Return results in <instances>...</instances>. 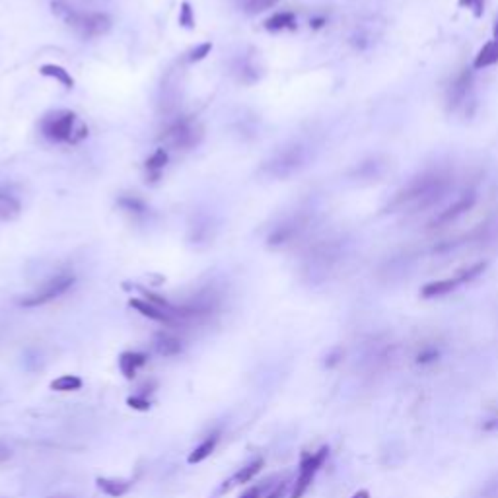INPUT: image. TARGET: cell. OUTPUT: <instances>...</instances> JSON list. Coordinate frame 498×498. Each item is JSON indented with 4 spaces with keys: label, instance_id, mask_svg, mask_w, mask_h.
Segmentation results:
<instances>
[{
    "label": "cell",
    "instance_id": "cell-1",
    "mask_svg": "<svg viewBox=\"0 0 498 498\" xmlns=\"http://www.w3.org/2000/svg\"><path fill=\"white\" fill-rule=\"evenodd\" d=\"M454 183V176L448 169H429L417 177H413L401 187L390 203L383 206V213H420L430 206L438 205Z\"/></svg>",
    "mask_w": 498,
    "mask_h": 498
},
{
    "label": "cell",
    "instance_id": "cell-2",
    "mask_svg": "<svg viewBox=\"0 0 498 498\" xmlns=\"http://www.w3.org/2000/svg\"><path fill=\"white\" fill-rule=\"evenodd\" d=\"M308 162V148L304 144H288L276 150L269 160H265L261 172L267 177L274 179H286L300 172Z\"/></svg>",
    "mask_w": 498,
    "mask_h": 498
},
{
    "label": "cell",
    "instance_id": "cell-3",
    "mask_svg": "<svg viewBox=\"0 0 498 498\" xmlns=\"http://www.w3.org/2000/svg\"><path fill=\"white\" fill-rule=\"evenodd\" d=\"M76 284V274L72 271H60V273L53 274L45 283L38 286L33 292L26 294L20 300V306L24 308H38V306H45V304L59 300L60 296L69 292L70 288Z\"/></svg>",
    "mask_w": 498,
    "mask_h": 498
},
{
    "label": "cell",
    "instance_id": "cell-4",
    "mask_svg": "<svg viewBox=\"0 0 498 498\" xmlns=\"http://www.w3.org/2000/svg\"><path fill=\"white\" fill-rule=\"evenodd\" d=\"M65 22L84 40L101 38L111 30V18L103 12H74L65 8Z\"/></svg>",
    "mask_w": 498,
    "mask_h": 498
},
{
    "label": "cell",
    "instance_id": "cell-5",
    "mask_svg": "<svg viewBox=\"0 0 498 498\" xmlns=\"http://www.w3.org/2000/svg\"><path fill=\"white\" fill-rule=\"evenodd\" d=\"M41 135L51 142H74L76 133V115L69 109L51 111L41 119Z\"/></svg>",
    "mask_w": 498,
    "mask_h": 498
},
{
    "label": "cell",
    "instance_id": "cell-6",
    "mask_svg": "<svg viewBox=\"0 0 498 498\" xmlns=\"http://www.w3.org/2000/svg\"><path fill=\"white\" fill-rule=\"evenodd\" d=\"M201 138H203V128L191 119H179L176 123H172L162 135V140L177 150L195 148L201 142Z\"/></svg>",
    "mask_w": 498,
    "mask_h": 498
},
{
    "label": "cell",
    "instance_id": "cell-7",
    "mask_svg": "<svg viewBox=\"0 0 498 498\" xmlns=\"http://www.w3.org/2000/svg\"><path fill=\"white\" fill-rule=\"evenodd\" d=\"M308 228H310V216L308 215L288 216V218H284L283 222H279L269 232L267 245L276 249V247H284V245L292 244L294 240H298Z\"/></svg>",
    "mask_w": 498,
    "mask_h": 498
},
{
    "label": "cell",
    "instance_id": "cell-8",
    "mask_svg": "<svg viewBox=\"0 0 498 498\" xmlns=\"http://www.w3.org/2000/svg\"><path fill=\"white\" fill-rule=\"evenodd\" d=\"M327 454H329V449L325 446L317 451H313V454H304L302 461H300V473H298V479L294 483L292 497L290 498H302L306 495V490L312 485L315 473L322 469L323 461L327 459Z\"/></svg>",
    "mask_w": 498,
    "mask_h": 498
},
{
    "label": "cell",
    "instance_id": "cell-9",
    "mask_svg": "<svg viewBox=\"0 0 498 498\" xmlns=\"http://www.w3.org/2000/svg\"><path fill=\"white\" fill-rule=\"evenodd\" d=\"M475 201H477V195H475L473 189H469L465 193H461L451 205H448L446 208H442L438 215L430 220L429 228L430 230H436V228H444V226H449L451 222H456L459 216H463L465 213H469V210L473 208Z\"/></svg>",
    "mask_w": 498,
    "mask_h": 498
},
{
    "label": "cell",
    "instance_id": "cell-10",
    "mask_svg": "<svg viewBox=\"0 0 498 498\" xmlns=\"http://www.w3.org/2000/svg\"><path fill=\"white\" fill-rule=\"evenodd\" d=\"M469 90H471V72L463 70L461 74H458V78L451 82V86L448 90V106L451 109H456L461 106L465 98H467Z\"/></svg>",
    "mask_w": 498,
    "mask_h": 498
},
{
    "label": "cell",
    "instance_id": "cell-11",
    "mask_svg": "<svg viewBox=\"0 0 498 498\" xmlns=\"http://www.w3.org/2000/svg\"><path fill=\"white\" fill-rule=\"evenodd\" d=\"M128 304H131V308H135L140 315H144V317L152 319V322L166 323V325H174V323H176V319H174L169 313L164 312L162 308H158V306H154L152 302H148V300L133 298Z\"/></svg>",
    "mask_w": 498,
    "mask_h": 498
},
{
    "label": "cell",
    "instance_id": "cell-12",
    "mask_svg": "<svg viewBox=\"0 0 498 498\" xmlns=\"http://www.w3.org/2000/svg\"><path fill=\"white\" fill-rule=\"evenodd\" d=\"M495 65H498V20L497 24H495V35H492V40L481 47L477 57L473 60V67H475V69H487V67H495Z\"/></svg>",
    "mask_w": 498,
    "mask_h": 498
},
{
    "label": "cell",
    "instance_id": "cell-13",
    "mask_svg": "<svg viewBox=\"0 0 498 498\" xmlns=\"http://www.w3.org/2000/svg\"><path fill=\"white\" fill-rule=\"evenodd\" d=\"M147 362H148V356L144 352L127 351L119 356V370H121V374H123L127 380H133V378L137 376L138 368H142Z\"/></svg>",
    "mask_w": 498,
    "mask_h": 498
},
{
    "label": "cell",
    "instance_id": "cell-14",
    "mask_svg": "<svg viewBox=\"0 0 498 498\" xmlns=\"http://www.w3.org/2000/svg\"><path fill=\"white\" fill-rule=\"evenodd\" d=\"M459 284H463V283L459 281L458 274H456L454 279H442V281H434V283H429L422 286L420 296H422V298H440V296H446V294L454 292Z\"/></svg>",
    "mask_w": 498,
    "mask_h": 498
},
{
    "label": "cell",
    "instance_id": "cell-15",
    "mask_svg": "<svg viewBox=\"0 0 498 498\" xmlns=\"http://www.w3.org/2000/svg\"><path fill=\"white\" fill-rule=\"evenodd\" d=\"M22 213V203L18 197L12 195L10 191L0 189V222H10L16 220Z\"/></svg>",
    "mask_w": 498,
    "mask_h": 498
},
{
    "label": "cell",
    "instance_id": "cell-16",
    "mask_svg": "<svg viewBox=\"0 0 498 498\" xmlns=\"http://www.w3.org/2000/svg\"><path fill=\"white\" fill-rule=\"evenodd\" d=\"M98 488L101 492H106L108 497L119 498L125 497L128 490L133 488L131 481H121V479H108V477H98Z\"/></svg>",
    "mask_w": 498,
    "mask_h": 498
},
{
    "label": "cell",
    "instance_id": "cell-17",
    "mask_svg": "<svg viewBox=\"0 0 498 498\" xmlns=\"http://www.w3.org/2000/svg\"><path fill=\"white\" fill-rule=\"evenodd\" d=\"M154 347H156L158 354H162V356H177L183 349L181 341L172 333H158Z\"/></svg>",
    "mask_w": 498,
    "mask_h": 498
},
{
    "label": "cell",
    "instance_id": "cell-18",
    "mask_svg": "<svg viewBox=\"0 0 498 498\" xmlns=\"http://www.w3.org/2000/svg\"><path fill=\"white\" fill-rule=\"evenodd\" d=\"M261 469H263V458L254 459L251 463H247L245 467L240 469L234 477L228 481V485H224V487H222V490H228V488H232L234 485H244V483H249V481H251V479H254L255 475L261 471Z\"/></svg>",
    "mask_w": 498,
    "mask_h": 498
},
{
    "label": "cell",
    "instance_id": "cell-19",
    "mask_svg": "<svg viewBox=\"0 0 498 498\" xmlns=\"http://www.w3.org/2000/svg\"><path fill=\"white\" fill-rule=\"evenodd\" d=\"M218 440H220V432H215V434H210L208 438H205L199 446H197L191 454H189V458L187 461L191 463V465H195V463H201V461H205L206 458H210V454L215 451L216 444H218Z\"/></svg>",
    "mask_w": 498,
    "mask_h": 498
},
{
    "label": "cell",
    "instance_id": "cell-20",
    "mask_svg": "<svg viewBox=\"0 0 498 498\" xmlns=\"http://www.w3.org/2000/svg\"><path fill=\"white\" fill-rule=\"evenodd\" d=\"M166 164H167V150L166 148H158L156 152L147 160L148 177H150L152 181H156L158 177L162 176V172H164Z\"/></svg>",
    "mask_w": 498,
    "mask_h": 498
},
{
    "label": "cell",
    "instance_id": "cell-21",
    "mask_svg": "<svg viewBox=\"0 0 498 498\" xmlns=\"http://www.w3.org/2000/svg\"><path fill=\"white\" fill-rule=\"evenodd\" d=\"M265 28L269 31L292 30V28H296V16H294L292 12H279V14H273L269 20L265 22Z\"/></svg>",
    "mask_w": 498,
    "mask_h": 498
},
{
    "label": "cell",
    "instance_id": "cell-22",
    "mask_svg": "<svg viewBox=\"0 0 498 498\" xmlns=\"http://www.w3.org/2000/svg\"><path fill=\"white\" fill-rule=\"evenodd\" d=\"M40 72L43 76H47V78L57 80V82L63 84L67 90L74 88V78L70 76L69 70H65L63 67H59V65H43L40 69Z\"/></svg>",
    "mask_w": 498,
    "mask_h": 498
},
{
    "label": "cell",
    "instance_id": "cell-23",
    "mask_svg": "<svg viewBox=\"0 0 498 498\" xmlns=\"http://www.w3.org/2000/svg\"><path fill=\"white\" fill-rule=\"evenodd\" d=\"M51 390L60 391V393H67V391H78L82 390V380L78 376H72V374H65L57 380L51 381Z\"/></svg>",
    "mask_w": 498,
    "mask_h": 498
},
{
    "label": "cell",
    "instance_id": "cell-24",
    "mask_svg": "<svg viewBox=\"0 0 498 498\" xmlns=\"http://www.w3.org/2000/svg\"><path fill=\"white\" fill-rule=\"evenodd\" d=\"M119 206H121L123 210H127V213H131V215H135V216L147 215L148 213L147 205H144V203H142V201H140V199L135 195L121 197V199H119Z\"/></svg>",
    "mask_w": 498,
    "mask_h": 498
},
{
    "label": "cell",
    "instance_id": "cell-25",
    "mask_svg": "<svg viewBox=\"0 0 498 498\" xmlns=\"http://www.w3.org/2000/svg\"><path fill=\"white\" fill-rule=\"evenodd\" d=\"M279 4V0H244L242 2V8L247 14H261V12L269 10Z\"/></svg>",
    "mask_w": 498,
    "mask_h": 498
},
{
    "label": "cell",
    "instance_id": "cell-26",
    "mask_svg": "<svg viewBox=\"0 0 498 498\" xmlns=\"http://www.w3.org/2000/svg\"><path fill=\"white\" fill-rule=\"evenodd\" d=\"M210 51H213V43H201V45H197L195 49L189 51V55H187V60L189 63H199V60H203L206 55H210Z\"/></svg>",
    "mask_w": 498,
    "mask_h": 498
},
{
    "label": "cell",
    "instance_id": "cell-27",
    "mask_svg": "<svg viewBox=\"0 0 498 498\" xmlns=\"http://www.w3.org/2000/svg\"><path fill=\"white\" fill-rule=\"evenodd\" d=\"M179 24L185 26V28H193L195 26V14L189 2H183L181 8H179Z\"/></svg>",
    "mask_w": 498,
    "mask_h": 498
},
{
    "label": "cell",
    "instance_id": "cell-28",
    "mask_svg": "<svg viewBox=\"0 0 498 498\" xmlns=\"http://www.w3.org/2000/svg\"><path fill=\"white\" fill-rule=\"evenodd\" d=\"M127 405L131 409L140 410V413H147V410H150V407H152L147 395H133V397H128L127 399Z\"/></svg>",
    "mask_w": 498,
    "mask_h": 498
},
{
    "label": "cell",
    "instance_id": "cell-29",
    "mask_svg": "<svg viewBox=\"0 0 498 498\" xmlns=\"http://www.w3.org/2000/svg\"><path fill=\"white\" fill-rule=\"evenodd\" d=\"M440 352L434 349V347H426V349H422V351L417 354V364H432V362L438 360Z\"/></svg>",
    "mask_w": 498,
    "mask_h": 498
},
{
    "label": "cell",
    "instance_id": "cell-30",
    "mask_svg": "<svg viewBox=\"0 0 498 498\" xmlns=\"http://www.w3.org/2000/svg\"><path fill=\"white\" fill-rule=\"evenodd\" d=\"M459 4L463 8H471L475 16H481L483 14V8H485V0H459Z\"/></svg>",
    "mask_w": 498,
    "mask_h": 498
},
{
    "label": "cell",
    "instance_id": "cell-31",
    "mask_svg": "<svg viewBox=\"0 0 498 498\" xmlns=\"http://www.w3.org/2000/svg\"><path fill=\"white\" fill-rule=\"evenodd\" d=\"M286 490H288V483H281L273 490H269L263 498H284L286 497Z\"/></svg>",
    "mask_w": 498,
    "mask_h": 498
},
{
    "label": "cell",
    "instance_id": "cell-32",
    "mask_svg": "<svg viewBox=\"0 0 498 498\" xmlns=\"http://www.w3.org/2000/svg\"><path fill=\"white\" fill-rule=\"evenodd\" d=\"M261 492H263V487H251L247 488L240 498H263L261 497Z\"/></svg>",
    "mask_w": 498,
    "mask_h": 498
},
{
    "label": "cell",
    "instance_id": "cell-33",
    "mask_svg": "<svg viewBox=\"0 0 498 498\" xmlns=\"http://www.w3.org/2000/svg\"><path fill=\"white\" fill-rule=\"evenodd\" d=\"M10 458V449L4 448V446H0V463H4L6 459Z\"/></svg>",
    "mask_w": 498,
    "mask_h": 498
},
{
    "label": "cell",
    "instance_id": "cell-34",
    "mask_svg": "<svg viewBox=\"0 0 498 498\" xmlns=\"http://www.w3.org/2000/svg\"><path fill=\"white\" fill-rule=\"evenodd\" d=\"M351 498H370V492H368V490H358V492H354Z\"/></svg>",
    "mask_w": 498,
    "mask_h": 498
}]
</instances>
